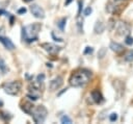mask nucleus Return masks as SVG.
Wrapping results in <instances>:
<instances>
[{"instance_id":"aec40b11","label":"nucleus","mask_w":133,"mask_h":124,"mask_svg":"<svg viewBox=\"0 0 133 124\" xmlns=\"http://www.w3.org/2000/svg\"><path fill=\"white\" fill-rule=\"evenodd\" d=\"M125 43H126L127 45H129V46L133 45V38H132V36L127 35V36H126V40H125Z\"/></svg>"},{"instance_id":"f8f14e48","label":"nucleus","mask_w":133,"mask_h":124,"mask_svg":"<svg viewBox=\"0 0 133 124\" xmlns=\"http://www.w3.org/2000/svg\"><path fill=\"white\" fill-rule=\"evenodd\" d=\"M91 98H92V100L96 102V103H101L102 101H103V96H102V94L99 92V91H97V90H95V91H92L91 92Z\"/></svg>"},{"instance_id":"39448f33","label":"nucleus","mask_w":133,"mask_h":124,"mask_svg":"<svg viewBox=\"0 0 133 124\" xmlns=\"http://www.w3.org/2000/svg\"><path fill=\"white\" fill-rule=\"evenodd\" d=\"M114 28L117 31V33L121 35H128L130 33V26L126 22H123V21L116 22L114 24Z\"/></svg>"},{"instance_id":"72a5a7b5","label":"nucleus","mask_w":133,"mask_h":124,"mask_svg":"<svg viewBox=\"0 0 133 124\" xmlns=\"http://www.w3.org/2000/svg\"><path fill=\"white\" fill-rule=\"evenodd\" d=\"M115 1H122V0H115Z\"/></svg>"},{"instance_id":"1a4fd4ad","label":"nucleus","mask_w":133,"mask_h":124,"mask_svg":"<svg viewBox=\"0 0 133 124\" xmlns=\"http://www.w3.org/2000/svg\"><path fill=\"white\" fill-rule=\"evenodd\" d=\"M62 77H60V76H57V77H55L53 80H51L50 81V84H49V86H50V89L52 90V91H55V90H58L61 85H62Z\"/></svg>"},{"instance_id":"ddd939ff","label":"nucleus","mask_w":133,"mask_h":124,"mask_svg":"<svg viewBox=\"0 0 133 124\" xmlns=\"http://www.w3.org/2000/svg\"><path fill=\"white\" fill-rule=\"evenodd\" d=\"M109 48H110L112 51H114V52H121V51L124 50L123 45H121V44H118V43H115V42H111Z\"/></svg>"},{"instance_id":"412c9836","label":"nucleus","mask_w":133,"mask_h":124,"mask_svg":"<svg viewBox=\"0 0 133 124\" xmlns=\"http://www.w3.org/2000/svg\"><path fill=\"white\" fill-rule=\"evenodd\" d=\"M109 119H110V121H111V122L116 121V120H117V114H116V113H112V114H110Z\"/></svg>"},{"instance_id":"0eeeda50","label":"nucleus","mask_w":133,"mask_h":124,"mask_svg":"<svg viewBox=\"0 0 133 124\" xmlns=\"http://www.w3.org/2000/svg\"><path fill=\"white\" fill-rule=\"evenodd\" d=\"M28 91H29V94L33 95V96H36L37 98L39 97L41 95V82H38L37 80L34 81V82H31L29 83L28 85Z\"/></svg>"},{"instance_id":"4468645a","label":"nucleus","mask_w":133,"mask_h":124,"mask_svg":"<svg viewBox=\"0 0 133 124\" xmlns=\"http://www.w3.org/2000/svg\"><path fill=\"white\" fill-rule=\"evenodd\" d=\"M105 29V26L104 24L101 22V21H97L96 25H95V32L96 33H102Z\"/></svg>"},{"instance_id":"a878e982","label":"nucleus","mask_w":133,"mask_h":124,"mask_svg":"<svg viewBox=\"0 0 133 124\" xmlns=\"http://www.w3.org/2000/svg\"><path fill=\"white\" fill-rule=\"evenodd\" d=\"M26 11H27V9H26L25 7H21V8L18 9V14H19V15H23V14H25Z\"/></svg>"},{"instance_id":"cd10ccee","label":"nucleus","mask_w":133,"mask_h":124,"mask_svg":"<svg viewBox=\"0 0 133 124\" xmlns=\"http://www.w3.org/2000/svg\"><path fill=\"white\" fill-rule=\"evenodd\" d=\"M82 4H83V2H82V1H79V2H78V5H79V7H78V8H79V10H78V14H79V15H80V13H81V9H82Z\"/></svg>"},{"instance_id":"7ed1b4c3","label":"nucleus","mask_w":133,"mask_h":124,"mask_svg":"<svg viewBox=\"0 0 133 124\" xmlns=\"http://www.w3.org/2000/svg\"><path fill=\"white\" fill-rule=\"evenodd\" d=\"M47 114H48V110L44 105H38L36 107H33L31 111L32 119L35 123H43L47 117Z\"/></svg>"},{"instance_id":"473e14b6","label":"nucleus","mask_w":133,"mask_h":124,"mask_svg":"<svg viewBox=\"0 0 133 124\" xmlns=\"http://www.w3.org/2000/svg\"><path fill=\"white\" fill-rule=\"evenodd\" d=\"M3 105V103H2V101H0V106H2Z\"/></svg>"},{"instance_id":"9d476101","label":"nucleus","mask_w":133,"mask_h":124,"mask_svg":"<svg viewBox=\"0 0 133 124\" xmlns=\"http://www.w3.org/2000/svg\"><path fill=\"white\" fill-rule=\"evenodd\" d=\"M0 42L3 44V46L8 49V50H14L16 47H15V44L8 39V38H5V36H1L0 35Z\"/></svg>"},{"instance_id":"5701e85b","label":"nucleus","mask_w":133,"mask_h":124,"mask_svg":"<svg viewBox=\"0 0 133 124\" xmlns=\"http://www.w3.org/2000/svg\"><path fill=\"white\" fill-rule=\"evenodd\" d=\"M92 52H94V49H92L91 47H86L83 53H84V54H89V53H92Z\"/></svg>"},{"instance_id":"6e6552de","label":"nucleus","mask_w":133,"mask_h":124,"mask_svg":"<svg viewBox=\"0 0 133 124\" xmlns=\"http://www.w3.org/2000/svg\"><path fill=\"white\" fill-rule=\"evenodd\" d=\"M30 11H31V14H32L35 18H37V19H43V18H45V11H44V9H43L41 6H38L37 4H32V5L30 6Z\"/></svg>"},{"instance_id":"dca6fc26","label":"nucleus","mask_w":133,"mask_h":124,"mask_svg":"<svg viewBox=\"0 0 133 124\" xmlns=\"http://www.w3.org/2000/svg\"><path fill=\"white\" fill-rule=\"evenodd\" d=\"M77 27L79 32H83V20L80 17H78V20H77Z\"/></svg>"},{"instance_id":"423d86ee","label":"nucleus","mask_w":133,"mask_h":124,"mask_svg":"<svg viewBox=\"0 0 133 124\" xmlns=\"http://www.w3.org/2000/svg\"><path fill=\"white\" fill-rule=\"evenodd\" d=\"M41 47L44 50H46L49 54H57L60 51V47H58L54 44H51V43H42Z\"/></svg>"},{"instance_id":"bb28decb","label":"nucleus","mask_w":133,"mask_h":124,"mask_svg":"<svg viewBox=\"0 0 133 124\" xmlns=\"http://www.w3.org/2000/svg\"><path fill=\"white\" fill-rule=\"evenodd\" d=\"M51 35H52V38L54 39V41H56V42H62V40H61L60 38H57V36H55L54 32H52V33H51Z\"/></svg>"},{"instance_id":"4be33fe9","label":"nucleus","mask_w":133,"mask_h":124,"mask_svg":"<svg viewBox=\"0 0 133 124\" xmlns=\"http://www.w3.org/2000/svg\"><path fill=\"white\" fill-rule=\"evenodd\" d=\"M0 69H1L2 72H5V71H6L5 63H4V60H2V59H0Z\"/></svg>"},{"instance_id":"2f4dec72","label":"nucleus","mask_w":133,"mask_h":124,"mask_svg":"<svg viewBox=\"0 0 133 124\" xmlns=\"http://www.w3.org/2000/svg\"><path fill=\"white\" fill-rule=\"evenodd\" d=\"M23 1H24V2H31L32 0H23Z\"/></svg>"},{"instance_id":"f03ea898","label":"nucleus","mask_w":133,"mask_h":124,"mask_svg":"<svg viewBox=\"0 0 133 124\" xmlns=\"http://www.w3.org/2000/svg\"><path fill=\"white\" fill-rule=\"evenodd\" d=\"M90 78V73L86 70H80V71H76L74 72L71 77H70V84L72 86L78 88V86H83L84 84H86L88 82Z\"/></svg>"},{"instance_id":"2eb2a0df","label":"nucleus","mask_w":133,"mask_h":124,"mask_svg":"<svg viewBox=\"0 0 133 124\" xmlns=\"http://www.w3.org/2000/svg\"><path fill=\"white\" fill-rule=\"evenodd\" d=\"M124 58H125V60H127V61H132V60H133V50L127 51V52L125 53V55H124Z\"/></svg>"},{"instance_id":"20e7f679","label":"nucleus","mask_w":133,"mask_h":124,"mask_svg":"<svg viewBox=\"0 0 133 124\" xmlns=\"http://www.w3.org/2000/svg\"><path fill=\"white\" fill-rule=\"evenodd\" d=\"M21 86H22V84L20 81H10V82H6L3 84V90L6 94L16 96L19 94Z\"/></svg>"},{"instance_id":"b1692460","label":"nucleus","mask_w":133,"mask_h":124,"mask_svg":"<svg viewBox=\"0 0 133 124\" xmlns=\"http://www.w3.org/2000/svg\"><path fill=\"white\" fill-rule=\"evenodd\" d=\"M44 79H45V75H44V74H39V75L36 77V80H37L38 82H41V83L44 81Z\"/></svg>"},{"instance_id":"c85d7f7f","label":"nucleus","mask_w":133,"mask_h":124,"mask_svg":"<svg viewBox=\"0 0 133 124\" xmlns=\"http://www.w3.org/2000/svg\"><path fill=\"white\" fill-rule=\"evenodd\" d=\"M104 54H105V49L103 48V49H101V51L99 52V57H103Z\"/></svg>"},{"instance_id":"9b49d317","label":"nucleus","mask_w":133,"mask_h":124,"mask_svg":"<svg viewBox=\"0 0 133 124\" xmlns=\"http://www.w3.org/2000/svg\"><path fill=\"white\" fill-rule=\"evenodd\" d=\"M33 107H34L33 104H32L31 102H28V101L23 102V103L21 104V108H22V110H23L24 113H26V114H31Z\"/></svg>"},{"instance_id":"7c9ffc66","label":"nucleus","mask_w":133,"mask_h":124,"mask_svg":"<svg viewBox=\"0 0 133 124\" xmlns=\"http://www.w3.org/2000/svg\"><path fill=\"white\" fill-rule=\"evenodd\" d=\"M73 0H65V5H69Z\"/></svg>"},{"instance_id":"f257e3e1","label":"nucleus","mask_w":133,"mask_h":124,"mask_svg":"<svg viewBox=\"0 0 133 124\" xmlns=\"http://www.w3.org/2000/svg\"><path fill=\"white\" fill-rule=\"evenodd\" d=\"M42 28V25L39 23H33L26 25L22 27V39L23 41L27 43H32L37 41L38 39V32Z\"/></svg>"},{"instance_id":"f3484780","label":"nucleus","mask_w":133,"mask_h":124,"mask_svg":"<svg viewBox=\"0 0 133 124\" xmlns=\"http://www.w3.org/2000/svg\"><path fill=\"white\" fill-rule=\"evenodd\" d=\"M0 117H1L4 121H9V120H10V118H11V116H10L8 113H5V111L0 113Z\"/></svg>"},{"instance_id":"a211bd4d","label":"nucleus","mask_w":133,"mask_h":124,"mask_svg":"<svg viewBox=\"0 0 133 124\" xmlns=\"http://www.w3.org/2000/svg\"><path fill=\"white\" fill-rule=\"evenodd\" d=\"M60 121H61V123H63V124H71L72 123V120L66 116V115H64V116H62L61 117V119H60Z\"/></svg>"},{"instance_id":"393cba45","label":"nucleus","mask_w":133,"mask_h":124,"mask_svg":"<svg viewBox=\"0 0 133 124\" xmlns=\"http://www.w3.org/2000/svg\"><path fill=\"white\" fill-rule=\"evenodd\" d=\"M91 11H92L91 7H86L85 10H84V15H85V16H89V15L91 14Z\"/></svg>"},{"instance_id":"c756f323","label":"nucleus","mask_w":133,"mask_h":124,"mask_svg":"<svg viewBox=\"0 0 133 124\" xmlns=\"http://www.w3.org/2000/svg\"><path fill=\"white\" fill-rule=\"evenodd\" d=\"M1 14H4V15H6V16H7V15H9V14H6V13H5L4 10H2V9H0V16H1Z\"/></svg>"},{"instance_id":"6ab92c4d","label":"nucleus","mask_w":133,"mask_h":124,"mask_svg":"<svg viewBox=\"0 0 133 124\" xmlns=\"http://www.w3.org/2000/svg\"><path fill=\"white\" fill-rule=\"evenodd\" d=\"M65 22H66V18H62L59 22H58V27L61 29V30H63V28H64V25H65Z\"/></svg>"}]
</instances>
